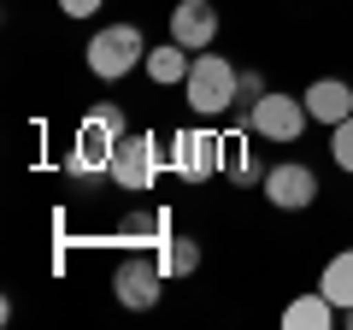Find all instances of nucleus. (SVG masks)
I'll use <instances>...</instances> for the list:
<instances>
[{
  "label": "nucleus",
  "mask_w": 353,
  "mask_h": 330,
  "mask_svg": "<svg viewBox=\"0 0 353 330\" xmlns=\"http://www.w3.org/2000/svg\"><path fill=\"white\" fill-rule=\"evenodd\" d=\"M165 165H171L183 183H212L218 171H224V136L206 130V124L176 130V136L165 142Z\"/></svg>",
  "instance_id": "39448f33"
},
{
  "label": "nucleus",
  "mask_w": 353,
  "mask_h": 330,
  "mask_svg": "<svg viewBox=\"0 0 353 330\" xmlns=\"http://www.w3.org/2000/svg\"><path fill=\"white\" fill-rule=\"evenodd\" d=\"M101 6H106V0H59V12H65V18H77V24H83V18H94Z\"/></svg>",
  "instance_id": "a211bd4d"
},
{
  "label": "nucleus",
  "mask_w": 353,
  "mask_h": 330,
  "mask_svg": "<svg viewBox=\"0 0 353 330\" xmlns=\"http://www.w3.org/2000/svg\"><path fill=\"white\" fill-rule=\"evenodd\" d=\"M330 159H336L341 171L353 177V118H341V124L330 130Z\"/></svg>",
  "instance_id": "f3484780"
},
{
  "label": "nucleus",
  "mask_w": 353,
  "mask_h": 330,
  "mask_svg": "<svg viewBox=\"0 0 353 330\" xmlns=\"http://www.w3.org/2000/svg\"><path fill=\"white\" fill-rule=\"evenodd\" d=\"M83 65L101 77V83H124L130 71L148 65V36H141L136 24H101L88 36V48H83Z\"/></svg>",
  "instance_id": "7ed1b4c3"
},
{
  "label": "nucleus",
  "mask_w": 353,
  "mask_h": 330,
  "mask_svg": "<svg viewBox=\"0 0 353 330\" xmlns=\"http://www.w3.org/2000/svg\"><path fill=\"white\" fill-rule=\"evenodd\" d=\"M159 165H165V148L159 136H148V130H124L112 148V183L124 195H148L153 177H159Z\"/></svg>",
  "instance_id": "423d86ee"
},
{
  "label": "nucleus",
  "mask_w": 353,
  "mask_h": 330,
  "mask_svg": "<svg viewBox=\"0 0 353 330\" xmlns=\"http://www.w3.org/2000/svg\"><path fill=\"white\" fill-rule=\"evenodd\" d=\"M241 124L253 130L259 142H277V148H289V142L306 136V124H312V113H306L301 95H283V89H265L259 101L241 113Z\"/></svg>",
  "instance_id": "20e7f679"
},
{
  "label": "nucleus",
  "mask_w": 353,
  "mask_h": 330,
  "mask_svg": "<svg viewBox=\"0 0 353 330\" xmlns=\"http://www.w3.org/2000/svg\"><path fill=\"white\" fill-rule=\"evenodd\" d=\"M153 260H159L165 278H194V271H201V242L194 236H165L159 248H153Z\"/></svg>",
  "instance_id": "2eb2a0df"
},
{
  "label": "nucleus",
  "mask_w": 353,
  "mask_h": 330,
  "mask_svg": "<svg viewBox=\"0 0 353 330\" xmlns=\"http://www.w3.org/2000/svg\"><path fill=\"white\" fill-rule=\"evenodd\" d=\"M165 283H171V278L159 271V260L130 248V254L118 260V271H112V301L124 307V313H153L159 295H165Z\"/></svg>",
  "instance_id": "0eeeda50"
},
{
  "label": "nucleus",
  "mask_w": 353,
  "mask_h": 330,
  "mask_svg": "<svg viewBox=\"0 0 353 330\" xmlns=\"http://www.w3.org/2000/svg\"><path fill=\"white\" fill-rule=\"evenodd\" d=\"M165 236H171V218H165V206H136V213L118 224V242H124V248H136V254L159 248Z\"/></svg>",
  "instance_id": "f8f14e48"
},
{
  "label": "nucleus",
  "mask_w": 353,
  "mask_h": 330,
  "mask_svg": "<svg viewBox=\"0 0 353 330\" xmlns=\"http://www.w3.org/2000/svg\"><path fill=\"white\" fill-rule=\"evenodd\" d=\"M189 65H194V53L183 48V41H165V48H148V65H141V71H148L159 89H176V83L189 77Z\"/></svg>",
  "instance_id": "4468645a"
},
{
  "label": "nucleus",
  "mask_w": 353,
  "mask_h": 330,
  "mask_svg": "<svg viewBox=\"0 0 353 330\" xmlns=\"http://www.w3.org/2000/svg\"><path fill=\"white\" fill-rule=\"evenodd\" d=\"M301 101H306V113H312V124L336 130L341 118H353V83H341V77H312L301 89Z\"/></svg>",
  "instance_id": "9d476101"
},
{
  "label": "nucleus",
  "mask_w": 353,
  "mask_h": 330,
  "mask_svg": "<svg viewBox=\"0 0 353 330\" xmlns=\"http://www.w3.org/2000/svg\"><path fill=\"white\" fill-rule=\"evenodd\" d=\"M318 289H324V295H330L336 307H353V248L330 254V266L318 271Z\"/></svg>",
  "instance_id": "dca6fc26"
},
{
  "label": "nucleus",
  "mask_w": 353,
  "mask_h": 330,
  "mask_svg": "<svg viewBox=\"0 0 353 330\" xmlns=\"http://www.w3.org/2000/svg\"><path fill=\"white\" fill-rule=\"evenodd\" d=\"M171 41H183L189 53L218 48V6L212 0H176L171 6Z\"/></svg>",
  "instance_id": "1a4fd4ad"
},
{
  "label": "nucleus",
  "mask_w": 353,
  "mask_h": 330,
  "mask_svg": "<svg viewBox=\"0 0 353 330\" xmlns=\"http://www.w3.org/2000/svg\"><path fill=\"white\" fill-rule=\"evenodd\" d=\"M341 324H347V330H353V307H341Z\"/></svg>",
  "instance_id": "6ab92c4d"
},
{
  "label": "nucleus",
  "mask_w": 353,
  "mask_h": 330,
  "mask_svg": "<svg viewBox=\"0 0 353 330\" xmlns=\"http://www.w3.org/2000/svg\"><path fill=\"white\" fill-rule=\"evenodd\" d=\"M259 195L277 206V213H306V206L318 201V171H312L306 159H283V165H271V171H265Z\"/></svg>",
  "instance_id": "6e6552de"
},
{
  "label": "nucleus",
  "mask_w": 353,
  "mask_h": 330,
  "mask_svg": "<svg viewBox=\"0 0 353 330\" xmlns=\"http://www.w3.org/2000/svg\"><path fill=\"white\" fill-rule=\"evenodd\" d=\"M130 130V118H124V106H112V101H101L94 113L77 124V136H71V153H65V171L71 177H83V183H94V177H112V148H118V136Z\"/></svg>",
  "instance_id": "f257e3e1"
},
{
  "label": "nucleus",
  "mask_w": 353,
  "mask_h": 330,
  "mask_svg": "<svg viewBox=\"0 0 353 330\" xmlns=\"http://www.w3.org/2000/svg\"><path fill=\"white\" fill-rule=\"evenodd\" d=\"M253 142H259V136H253L248 124H236V130L224 136V177H230V183H265V171H259V153H253Z\"/></svg>",
  "instance_id": "ddd939ff"
},
{
  "label": "nucleus",
  "mask_w": 353,
  "mask_h": 330,
  "mask_svg": "<svg viewBox=\"0 0 353 330\" xmlns=\"http://www.w3.org/2000/svg\"><path fill=\"white\" fill-rule=\"evenodd\" d=\"M283 324L289 330H330V324H341V307L330 301L324 289H306V295H294V301L283 307Z\"/></svg>",
  "instance_id": "9b49d317"
},
{
  "label": "nucleus",
  "mask_w": 353,
  "mask_h": 330,
  "mask_svg": "<svg viewBox=\"0 0 353 330\" xmlns=\"http://www.w3.org/2000/svg\"><path fill=\"white\" fill-rule=\"evenodd\" d=\"M183 101H189L194 118H224L241 106V71L224 59V53H194L189 77H183Z\"/></svg>",
  "instance_id": "f03ea898"
}]
</instances>
